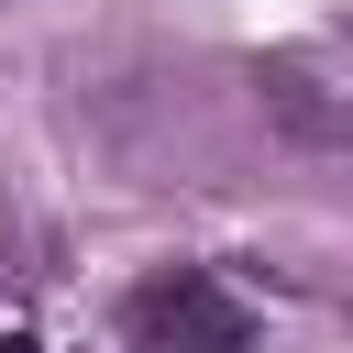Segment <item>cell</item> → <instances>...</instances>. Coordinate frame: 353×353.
<instances>
[{"label":"cell","instance_id":"obj_1","mask_svg":"<svg viewBox=\"0 0 353 353\" xmlns=\"http://www.w3.org/2000/svg\"><path fill=\"white\" fill-rule=\"evenodd\" d=\"M121 342L132 353H254V309L210 265H165L121 298Z\"/></svg>","mask_w":353,"mask_h":353},{"label":"cell","instance_id":"obj_2","mask_svg":"<svg viewBox=\"0 0 353 353\" xmlns=\"http://www.w3.org/2000/svg\"><path fill=\"white\" fill-rule=\"evenodd\" d=\"M0 353H44V342H33V331H0Z\"/></svg>","mask_w":353,"mask_h":353}]
</instances>
